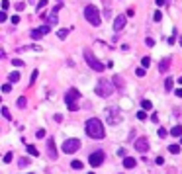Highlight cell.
I'll list each match as a JSON object with an SVG mask.
<instances>
[{
	"label": "cell",
	"instance_id": "ba28073f",
	"mask_svg": "<svg viewBox=\"0 0 182 174\" xmlns=\"http://www.w3.org/2000/svg\"><path fill=\"white\" fill-rule=\"evenodd\" d=\"M80 149V141L78 139H67L63 143V153H74Z\"/></svg>",
	"mask_w": 182,
	"mask_h": 174
},
{
	"label": "cell",
	"instance_id": "b9f144b4",
	"mask_svg": "<svg viewBox=\"0 0 182 174\" xmlns=\"http://www.w3.org/2000/svg\"><path fill=\"white\" fill-rule=\"evenodd\" d=\"M45 4H47V0H39V2H37V8H43Z\"/></svg>",
	"mask_w": 182,
	"mask_h": 174
},
{
	"label": "cell",
	"instance_id": "e575fe53",
	"mask_svg": "<svg viewBox=\"0 0 182 174\" xmlns=\"http://www.w3.org/2000/svg\"><path fill=\"white\" fill-rule=\"evenodd\" d=\"M145 45H147V47H153V45H155V39H153V37H147V39H145Z\"/></svg>",
	"mask_w": 182,
	"mask_h": 174
},
{
	"label": "cell",
	"instance_id": "816d5d0a",
	"mask_svg": "<svg viewBox=\"0 0 182 174\" xmlns=\"http://www.w3.org/2000/svg\"><path fill=\"white\" fill-rule=\"evenodd\" d=\"M88 174H96V172H88Z\"/></svg>",
	"mask_w": 182,
	"mask_h": 174
},
{
	"label": "cell",
	"instance_id": "d6986e66",
	"mask_svg": "<svg viewBox=\"0 0 182 174\" xmlns=\"http://www.w3.org/2000/svg\"><path fill=\"white\" fill-rule=\"evenodd\" d=\"M67 35H69V29H59V31H57V37H59V39H65Z\"/></svg>",
	"mask_w": 182,
	"mask_h": 174
},
{
	"label": "cell",
	"instance_id": "ab89813d",
	"mask_svg": "<svg viewBox=\"0 0 182 174\" xmlns=\"http://www.w3.org/2000/svg\"><path fill=\"white\" fill-rule=\"evenodd\" d=\"M159 137H167V129H164V127L159 129Z\"/></svg>",
	"mask_w": 182,
	"mask_h": 174
},
{
	"label": "cell",
	"instance_id": "d4e9b609",
	"mask_svg": "<svg viewBox=\"0 0 182 174\" xmlns=\"http://www.w3.org/2000/svg\"><path fill=\"white\" fill-rule=\"evenodd\" d=\"M71 166L74 168V170H80V168H82V162H80V160H73Z\"/></svg>",
	"mask_w": 182,
	"mask_h": 174
},
{
	"label": "cell",
	"instance_id": "4fadbf2b",
	"mask_svg": "<svg viewBox=\"0 0 182 174\" xmlns=\"http://www.w3.org/2000/svg\"><path fill=\"white\" fill-rule=\"evenodd\" d=\"M135 164H137V160L133 159V157H125L124 159V168H133Z\"/></svg>",
	"mask_w": 182,
	"mask_h": 174
},
{
	"label": "cell",
	"instance_id": "7a4b0ae2",
	"mask_svg": "<svg viewBox=\"0 0 182 174\" xmlns=\"http://www.w3.org/2000/svg\"><path fill=\"white\" fill-rule=\"evenodd\" d=\"M96 94H98L100 98H110L112 94H114V80H108V78H100L98 82H96Z\"/></svg>",
	"mask_w": 182,
	"mask_h": 174
},
{
	"label": "cell",
	"instance_id": "d590c367",
	"mask_svg": "<svg viewBox=\"0 0 182 174\" xmlns=\"http://www.w3.org/2000/svg\"><path fill=\"white\" fill-rule=\"evenodd\" d=\"M174 39H176V29H172V35H170V37H168V43L172 45V43H174Z\"/></svg>",
	"mask_w": 182,
	"mask_h": 174
},
{
	"label": "cell",
	"instance_id": "f546056e",
	"mask_svg": "<svg viewBox=\"0 0 182 174\" xmlns=\"http://www.w3.org/2000/svg\"><path fill=\"white\" fill-rule=\"evenodd\" d=\"M2 115H4V118H6L8 121L12 119V118H10V112H8V108H6V106H2Z\"/></svg>",
	"mask_w": 182,
	"mask_h": 174
},
{
	"label": "cell",
	"instance_id": "5b68a950",
	"mask_svg": "<svg viewBox=\"0 0 182 174\" xmlns=\"http://www.w3.org/2000/svg\"><path fill=\"white\" fill-rule=\"evenodd\" d=\"M84 57H86V63H88L90 68H94L96 72H102V71H104V65L92 55V51H90V49H84Z\"/></svg>",
	"mask_w": 182,
	"mask_h": 174
},
{
	"label": "cell",
	"instance_id": "277c9868",
	"mask_svg": "<svg viewBox=\"0 0 182 174\" xmlns=\"http://www.w3.org/2000/svg\"><path fill=\"white\" fill-rule=\"evenodd\" d=\"M78 98H80V92L77 90V88H71V90L65 94V104L69 106L71 112H77V110H78V104H77Z\"/></svg>",
	"mask_w": 182,
	"mask_h": 174
},
{
	"label": "cell",
	"instance_id": "e0dca14e",
	"mask_svg": "<svg viewBox=\"0 0 182 174\" xmlns=\"http://www.w3.org/2000/svg\"><path fill=\"white\" fill-rule=\"evenodd\" d=\"M20 80V75H18V72H12V75H8V82L10 84H12V82H18Z\"/></svg>",
	"mask_w": 182,
	"mask_h": 174
},
{
	"label": "cell",
	"instance_id": "bcb514c9",
	"mask_svg": "<svg viewBox=\"0 0 182 174\" xmlns=\"http://www.w3.org/2000/svg\"><path fill=\"white\" fill-rule=\"evenodd\" d=\"M55 121H63V115L61 114H55Z\"/></svg>",
	"mask_w": 182,
	"mask_h": 174
},
{
	"label": "cell",
	"instance_id": "484cf974",
	"mask_svg": "<svg viewBox=\"0 0 182 174\" xmlns=\"http://www.w3.org/2000/svg\"><path fill=\"white\" fill-rule=\"evenodd\" d=\"M37 75H39V71H34V72L30 75V84H34V82L37 80Z\"/></svg>",
	"mask_w": 182,
	"mask_h": 174
},
{
	"label": "cell",
	"instance_id": "4dcf8cb0",
	"mask_svg": "<svg viewBox=\"0 0 182 174\" xmlns=\"http://www.w3.org/2000/svg\"><path fill=\"white\" fill-rule=\"evenodd\" d=\"M12 159H14L12 153H6V155H4V162H6V164H8V162H12Z\"/></svg>",
	"mask_w": 182,
	"mask_h": 174
},
{
	"label": "cell",
	"instance_id": "f35d334b",
	"mask_svg": "<svg viewBox=\"0 0 182 174\" xmlns=\"http://www.w3.org/2000/svg\"><path fill=\"white\" fill-rule=\"evenodd\" d=\"M8 6H10V2H8V0H2V10H4V12L8 10Z\"/></svg>",
	"mask_w": 182,
	"mask_h": 174
},
{
	"label": "cell",
	"instance_id": "8992f818",
	"mask_svg": "<svg viewBox=\"0 0 182 174\" xmlns=\"http://www.w3.org/2000/svg\"><path fill=\"white\" fill-rule=\"evenodd\" d=\"M88 162H90V166H92V168L100 166L104 162V151H94L92 155L88 157Z\"/></svg>",
	"mask_w": 182,
	"mask_h": 174
},
{
	"label": "cell",
	"instance_id": "3957f363",
	"mask_svg": "<svg viewBox=\"0 0 182 174\" xmlns=\"http://www.w3.org/2000/svg\"><path fill=\"white\" fill-rule=\"evenodd\" d=\"M84 18H86V22L90 25H94V28H98L100 22H102V18H100V10L94 6V4H88L86 8H84Z\"/></svg>",
	"mask_w": 182,
	"mask_h": 174
},
{
	"label": "cell",
	"instance_id": "836d02e7",
	"mask_svg": "<svg viewBox=\"0 0 182 174\" xmlns=\"http://www.w3.org/2000/svg\"><path fill=\"white\" fill-rule=\"evenodd\" d=\"M10 22H12L14 25H18V24H20V16H12V18H10Z\"/></svg>",
	"mask_w": 182,
	"mask_h": 174
},
{
	"label": "cell",
	"instance_id": "d6a6232c",
	"mask_svg": "<svg viewBox=\"0 0 182 174\" xmlns=\"http://www.w3.org/2000/svg\"><path fill=\"white\" fill-rule=\"evenodd\" d=\"M12 65H14V67H24V61H22V59H14Z\"/></svg>",
	"mask_w": 182,
	"mask_h": 174
},
{
	"label": "cell",
	"instance_id": "603a6c76",
	"mask_svg": "<svg viewBox=\"0 0 182 174\" xmlns=\"http://www.w3.org/2000/svg\"><path fill=\"white\" fill-rule=\"evenodd\" d=\"M135 75H137L139 78H143V76H145V75H147V71H145V68H143V67H139V68H137V71H135Z\"/></svg>",
	"mask_w": 182,
	"mask_h": 174
},
{
	"label": "cell",
	"instance_id": "7402d4cb",
	"mask_svg": "<svg viewBox=\"0 0 182 174\" xmlns=\"http://www.w3.org/2000/svg\"><path fill=\"white\" fill-rule=\"evenodd\" d=\"M28 153H30L31 157H37V155H39V153H37V149H35L34 145H28Z\"/></svg>",
	"mask_w": 182,
	"mask_h": 174
},
{
	"label": "cell",
	"instance_id": "f1b7e54d",
	"mask_svg": "<svg viewBox=\"0 0 182 174\" xmlns=\"http://www.w3.org/2000/svg\"><path fill=\"white\" fill-rule=\"evenodd\" d=\"M26 104H28V100H26L24 96H22V98H18V108H26Z\"/></svg>",
	"mask_w": 182,
	"mask_h": 174
},
{
	"label": "cell",
	"instance_id": "60d3db41",
	"mask_svg": "<svg viewBox=\"0 0 182 174\" xmlns=\"http://www.w3.org/2000/svg\"><path fill=\"white\" fill-rule=\"evenodd\" d=\"M133 16H135V10L129 8V10H127V18H133Z\"/></svg>",
	"mask_w": 182,
	"mask_h": 174
},
{
	"label": "cell",
	"instance_id": "44dd1931",
	"mask_svg": "<svg viewBox=\"0 0 182 174\" xmlns=\"http://www.w3.org/2000/svg\"><path fill=\"white\" fill-rule=\"evenodd\" d=\"M168 151L172 153V155H178V153H180V145H170V147H168Z\"/></svg>",
	"mask_w": 182,
	"mask_h": 174
},
{
	"label": "cell",
	"instance_id": "30bf717a",
	"mask_svg": "<svg viewBox=\"0 0 182 174\" xmlns=\"http://www.w3.org/2000/svg\"><path fill=\"white\" fill-rule=\"evenodd\" d=\"M47 153H49V159H51V160H57L59 153H57V149H55V141H53V137L47 139Z\"/></svg>",
	"mask_w": 182,
	"mask_h": 174
},
{
	"label": "cell",
	"instance_id": "2e32d148",
	"mask_svg": "<svg viewBox=\"0 0 182 174\" xmlns=\"http://www.w3.org/2000/svg\"><path fill=\"white\" fill-rule=\"evenodd\" d=\"M170 135H172V137H180L182 135V125H174V127L170 129Z\"/></svg>",
	"mask_w": 182,
	"mask_h": 174
},
{
	"label": "cell",
	"instance_id": "7bdbcfd3",
	"mask_svg": "<svg viewBox=\"0 0 182 174\" xmlns=\"http://www.w3.org/2000/svg\"><path fill=\"white\" fill-rule=\"evenodd\" d=\"M37 137H39V139H43V137H45V131L39 129V131H37Z\"/></svg>",
	"mask_w": 182,
	"mask_h": 174
},
{
	"label": "cell",
	"instance_id": "7dc6e473",
	"mask_svg": "<svg viewBox=\"0 0 182 174\" xmlns=\"http://www.w3.org/2000/svg\"><path fill=\"white\" fill-rule=\"evenodd\" d=\"M174 94H176L178 98H182V88H178V90H174Z\"/></svg>",
	"mask_w": 182,
	"mask_h": 174
},
{
	"label": "cell",
	"instance_id": "681fc988",
	"mask_svg": "<svg viewBox=\"0 0 182 174\" xmlns=\"http://www.w3.org/2000/svg\"><path fill=\"white\" fill-rule=\"evenodd\" d=\"M178 82H180V84H182V76H180V78H178Z\"/></svg>",
	"mask_w": 182,
	"mask_h": 174
},
{
	"label": "cell",
	"instance_id": "9c48e42d",
	"mask_svg": "<svg viewBox=\"0 0 182 174\" xmlns=\"http://www.w3.org/2000/svg\"><path fill=\"white\" fill-rule=\"evenodd\" d=\"M135 151H137V153H147V151H149V141H147V137H139V139L135 141Z\"/></svg>",
	"mask_w": 182,
	"mask_h": 174
},
{
	"label": "cell",
	"instance_id": "8fae6325",
	"mask_svg": "<svg viewBox=\"0 0 182 174\" xmlns=\"http://www.w3.org/2000/svg\"><path fill=\"white\" fill-rule=\"evenodd\" d=\"M124 28H125V16L121 14V16H117V18H116V22H114V29H116V31H121Z\"/></svg>",
	"mask_w": 182,
	"mask_h": 174
},
{
	"label": "cell",
	"instance_id": "5bb4252c",
	"mask_svg": "<svg viewBox=\"0 0 182 174\" xmlns=\"http://www.w3.org/2000/svg\"><path fill=\"white\" fill-rule=\"evenodd\" d=\"M30 35H31V39H41L45 33H43V29L39 28V29H31V31H30Z\"/></svg>",
	"mask_w": 182,
	"mask_h": 174
},
{
	"label": "cell",
	"instance_id": "f907efd6",
	"mask_svg": "<svg viewBox=\"0 0 182 174\" xmlns=\"http://www.w3.org/2000/svg\"><path fill=\"white\" fill-rule=\"evenodd\" d=\"M180 45H182V35H180Z\"/></svg>",
	"mask_w": 182,
	"mask_h": 174
},
{
	"label": "cell",
	"instance_id": "1f68e13d",
	"mask_svg": "<svg viewBox=\"0 0 182 174\" xmlns=\"http://www.w3.org/2000/svg\"><path fill=\"white\" fill-rule=\"evenodd\" d=\"M10 90H12V86H10V82H6V84H2V92H4V94H8Z\"/></svg>",
	"mask_w": 182,
	"mask_h": 174
},
{
	"label": "cell",
	"instance_id": "52a82bcc",
	"mask_svg": "<svg viewBox=\"0 0 182 174\" xmlns=\"http://www.w3.org/2000/svg\"><path fill=\"white\" fill-rule=\"evenodd\" d=\"M106 115H108V123H112V125L121 121V115H120V110L117 108H108L106 110Z\"/></svg>",
	"mask_w": 182,
	"mask_h": 174
},
{
	"label": "cell",
	"instance_id": "6da1fadb",
	"mask_svg": "<svg viewBox=\"0 0 182 174\" xmlns=\"http://www.w3.org/2000/svg\"><path fill=\"white\" fill-rule=\"evenodd\" d=\"M86 135L90 137V139H96V141L104 139L106 133H104V125H102V121L96 119V118H90V119L86 121Z\"/></svg>",
	"mask_w": 182,
	"mask_h": 174
},
{
	"label": "cell",
	"instance_id": "ee69618b",
	"mask_svg": "<svg viewBox=\"0 0 182 174\" xmlns=\"http://www.w3.org/2000/svg\"><path fill=\"white\" fill-rule=\"evenodd\" d=\"M155 162H157V164H163L164 159H163V157H157V159H155Z\"/></svg>",
	"mask_w": 182,
	"mask_h": 174
},
{
	"label": "cell",
	"instance_id": "4316f807",
	"mask_svg": "<svg viewBox=\"0 0 182 174\" xmlns=\"http://www.w3.org/2000/svg\"><path fill=\"white\" fill-rule=\"evenodd\" d=\"M137 119H147V114H145V110H139V112H137Z\"/></svg>",
	"mask_w": 182,
	"mask_h": 174
},
{
	"label": "cell",
	"instance_id": "c3c4849f",
	"mask_svg": "<svg viewBox=\"0 0 182 174\" xmlns=\"http://www.w3.org/2000/svg\"><path fill=\"white\" fill-rule=\"evenodd\" d=\"M155 2H157V6H163V4H164V0H155Z\"/></svg>",
	"mask_w": 182,
	"mask_h": 174
},
{
	"label": "cell",
	"instance_id": "ac0fdd59",
	"mask_svg": "<svg viewBox=\"0 0 182 174\" xmlns=\"http://www.w3.org/2000/svg\"><path fill=\"white\" fill-rule=\"evenodd\" d=\"M164 88H167V92H172V78H167V80H164Z\"/></svg>",
	"mask_w": 182,
	"mask_h": 174
},
{
	"label": "cell",
	"instance_id": "9a60e30c",
	"mask_svg": "<svg viewBox=\"0 0 182 174\" xmlns=\"http://www.w3.org/2000/svg\"><path fill=\"white\" fill-rule=\"evenodd\" d=\"M47 25H57V12H51L47 18Z\"/></svg>",
	"mask_w": 182,
	"mask_h": 174
},
{
	"label": "cell",
	"instance_id": "cb8c5ba5",
	"mask_svg": "<svg viewBox=\"0 0 182 174\" xmlns=\"http://www.w3.org/2000/svg\"><path fill=\"white\" fill-rule=\"evenodd\" d=\"M112 80H114V84H116L117 88H121V86H124V80H121L120 76H114V78H112Z\"/></svg>",
	"mask_w": 182,
	"mask_h": 174
},
{
	"label": "cell",
	"instance_id": "74e56055",
	"mask_svg": "<svg viewBox=\"0 0 182 174\" xmlns=\"http://www.w3.org/2000/svg\"><path fill=\"white\" fill-rule=\"evenodd\" d=\"M8 20V14L6 12H0V22H6Z\"/></svg>",
	"mask_w": 182,
	"mask_h": 174
},
{
	"label": "cell",
	"instance_id": "f6af8a7d",
	"mask_svg": "<svg viewBox=\"0 0 182 174\" xmlns=\"http://www.w3.org/2000/svg\"><path fill=\"white\" fill-rule=\"evenodd\" d=\"M28 164V159H20V166H26Z\"/></svg>",
	"mask_w": 182,
	"mask_h": 174
},
{
	"label": "cell",
	"instance_id": "ffe728a7",
	"mask_svg": "<svg viewBox=\"0 0 182 174\" xmlns=\"http://www.w3.org/2000/svg\"><path fill=\"white\" fill-rule=\"evenodd\" d=\"M141 108H143V110L147 112V110H151V108H153V104L149 102V100H143V102H141Z\"/></svg>",
	"mask_w": 182,
	"mask_h": 174
},
{
	"label": "cell",
	"instance_id": "83f0119b",
	"mask_svg": "<svg viewBox=\"0 0 182 174\" xmlns=\"http://www.w3.org/2000/svg\"><path fill=\"white\" fill-rule=\"evenodd\" d=\"M141 65H143V68H147L149 65H151V59H149V57H143V59H141Z\"/></svg>",
	"mask_w": 182,
	"mask_h": 174
},
{
	"label": "cell",
	"instance_id": "8d00e7d4",
	"mask_svg": "<svg viewBox=\"0 0 182 174\" xmlns=\"http://www.w3.org/2000/svg\"><path fill=\"white\" fill-rule=\"evenodd\" d=\"M153 18H155V22H160V18H163V14H160L159 10H157V12H155V16H153Z\"/></svg>",
	"mask_w": 182,
	"mask_h": 174
},
{
	"label": "cell",
	"instance_id": "7c38bea8",
	"mask_svg": "<svg viewBox=\"0 0 182 174\" xmlns=\"http://www.w3.org/2000/svg\"><path fill=\"white\" fill-rule=\"evenodd\" d=\"M170 61H172V59L164 57V59L160 61V65H159V71H160V72H167V71H168V67H170Z\"/></svg>",
	"mask_w": 182,
	"mask_h": 174
}]
</instances>
